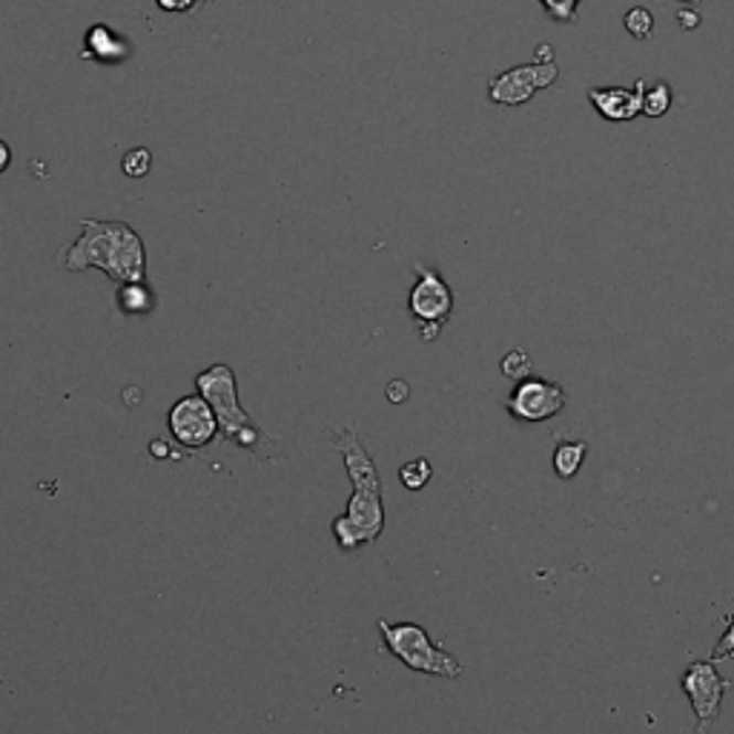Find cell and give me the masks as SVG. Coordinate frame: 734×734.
<instances>
[{"mask_svg":"<svg viewBox=\"0 0 734 734\" xmlns=\"http://www.w3.org/2000/svg\"><path fill=\"white\" fill-rule=\"evenodd\" d=\"M336 450L342 454L344 468L353 482V497L348 511L333 520V536L339 549L353 551L359 545H371L385 531V508H382V482H379L376 462L364 450L357 428H344L333 434Z\"/></svg>","mask_w":734,"mask_h":734,"instance_id":"1","label":"cell"},{"mask_svg":"<svg viewBox=\"0 0 734 734\" xmlns=\"http://www.w3.org/2000/svg\"><path fill=\"white\" fill-rule=\"evenodd\" d=\"M61 264L70 273L104 270L115 285L147 278V249L141 236L127 222H81L78 242L61 253Z\"/></svg>","mask_w":734,"mask_h":734,"instance_id":"2","label":"cell"},{"mask_svg":"<svg viewBox=\"0 0 734 734\" xmlns=\"http://www.w3.org/2000/svg\"><path fill=\"white\" fill-rule=\"evenodd\" d=\"M195 385H199L201 396L208 400V405L213 407L215 422H219V428L224 430L227 439H233L238 448L249 450V454L258 450L262 443H267L262 430L253 425V419L244 414V407L238 405L236 373L230 371L227 364H213L210 371L199 373Z\"/></svg>","mask_w":734,"mask_h":734,"instance_id":"3","label":"cell"},{"mask_svg":"<svg viewBox=\"0 0 734 734\" xmlns=\"http://www.w3.org/2000/svg\"><path fill=\"white\" fill-rule=\"evenodd\" d=\"M379 628H382L387 651L396 660H402L411 671L436 674V678L448 680L462 678L465 669L457 657L450 655L448 649H443V646H436L428 637V631L416 626V623H396V626H391L387 620H379Z\"/></svg>","mask_w":734,"mask_h":734,"instance_id":"4","label":"cell"},{"mask_svg":"<svg viewBox=\"0 0 734 734\" xmlns=\"http://www.w3.org/2000/svg\"><path fill=\"white\" fill-rule=\"evenodd\" d=\"M556 78H560V66H556L554 46L540 43L534 52V64L511 66V70L499 72L497 78H491L488 98L499 104V107H522L536 93L554 86Z\"/></svg>","mask_w":734,"mask_h":734,"instance_id":"5","label":"cell"},{"mask_svg":"<svg viewBox=\"0 0 734 734\" xmlns=\"http://www.w3.org/2000/svg\"><path fill=\"white\" fill-rule=\"evenodd\" d=\"M416 270V285L411 290V316L416 319V328H419L422 342H434L439 330L445 328V321L450 319V310H454V290L448 287L439 273L430 267V264H414Z\"/></svg>","mask_w":734,"mask_h":734,"instance_id":"6","label":"cell"},{"mask_svg":"<svg viewBox=\"0 0 734 734\" xmlns=\"http://www.w3.org/2000/svg\"><path fill=\"white\" fill-rule=\"evenodd\" d=\"M680 685H683L685 698L692 700V709L698 714V732H709L717 721V714H721L723 694L728 692L732 683H726L712 663H692L685 669Z\"/></svg>","mask_w":734,"mask_h":734,"instance_id":"7","label":"cell"},{"mask_svg":"<svg viewBox=\"0 0 734 734\" xmlns=\"http://www.w3.org/2000/svg\"><path fill=\"white\" fill-rule=\"evenodd\" d=\"M565 407L563 385L549 379H522L508 396V414L520 422H549Z\"/></svg>","mask_w":734,"mask_h":734,"instance_id":"8","label":"cell"},{"mask_svg":"<svg viewBox=\"0 0 734 734\" xmlns=\"http://www.w3.org/2000/svg\"><path fill=\"white\" fill-rule=\"evenodd\" d=\"M167 422H170V434L187 448H204L219 434V422L204 396H184L175 402Z\"/></svg>","mask_w":734,"mask_h":734,"instance_id":"9","label":"cell"},{"mask_svg":"<svg viewBox=\"0 0 734 734\" xmlns=\"http://www.w3.org/2000/svg\"><path fill=\"white\" fill-rule=\"evenodd\" d=\"M642 86H646V81H637L635 89H628V86H594V89H588V100L599 113V118H606V121H635L637 115L642 113Z\"/></svg>","mask_w":734,"mask_h":734,"instance_id":"10","label":"cell"},{"mask_svg":"<svg viewBox=\"0 0 734 734\" xmlns=\"http://www.w3.org/2000/svg\"><path fill=\"white\" fill-rule=\"evenodd\" d=\"M84 46L86 50L81 52V57H84V61H95V64H121V61L129 57V52H132L129 43L124 41L121 35H115L107 23H98V26L89 29Z\"/></svg>","mask_w":734,"mask_h":734,"instance_id":"11","label":"cell"},{"mask_svg":"<svg viewBox=\"0 0 734 734\" xmlns=\"http://www.w3.org/2000/svg\"><path fill=\"white\" fill-rule=\"evenodd\" d=\"M118 307L124 313H150V310H156V292L150 290L147 281L118 285Z\"/></svg>","mask_w":734,"mask_h":734,"instance_id":"12","label":"cell"},{"mask_svg":"<svg viewBox=\"0 0 734 734\" xmlns=\"http://www.w3.org/2000/svg\"><path fill=\"white\" fill-rule=\"evenodd\" d=\"M671 86L666 81H655V84L642 86V115H649V118H663L666 113L671 109Z\"/></svg>","mask_w":734,"mask_h":734,"instance_id":"13","label":"cell"},{"mask_svg":"<svg viewBox=\"0 0 734 734\" xmlns=\"http://www.w3.org/2000/svg\"><path fill=\"white\" fill-rule=\"evenodd\" d=\"M585 462V443H563L554 450V471L560 479L577 477L579 465Z\"/></svg>","mask_w":734,"mask_h":734,"instance_id":"14","label":"cell"},{"mask_svg":"<svg viewBox=\"0 0 734 734\" xmlns=\"http://www.w3.org/2000/svg\"><path fill=\"white\" fill-rule=\"evenodd\" d=\"M623 23H626L628 35L637 38V41H649L651 32H655V14H651L646 7L628 9L626 18H623Z\"/></svg>","mask_w":734,"mask_h":734,"instance_id":"15","label":"cell"},{"mask_svg":"<svg viewBox=\"0 0 734 734\" xmlns=\"http://www.w3.org/2000/svg\"><path fill=\"white\" fill-rule=\"evenodd\" d=\"M430 474H434V468H430L428 459H411L407 465H402L400 479L407 491H422L430 482Z\"/></svg>","mask_w":734,"mask_h":734,"instance_id":"16","label":"cell"},{"mask_svg":"<svg viewBox=\"0 0 734 734\" xmlns=\"http://www.w3.org/2000/svg\"><path fill=\"white\" fill-rule=\"evenodd\" d=\"M502 373H506V379H513V382H522V379L531 376V368H534V362H531V357H528L525 348H513L511 353H508L506 359H502Z\"/></svg>","mask_w":734,"mask_h":734,"instance_id":"17","label":"cell"},{"mask_svg":"<svg viewBox=\"0 0 734 734\" xmlns=\"http://www.w3.org/2000/svg\"><path fill=\"white\" fill-rule=\"evenodd\" d=\"M152 167V152L147 147H136V150H129L121 161V170L127 172L129 179H143Z\"/></svg>","mask_w":734,"mask_h":734,"instance_id":"18","label":"cell"},{"mask_svg":"<svg viewBox=\"0 0 734 734\" xmlns=\"http://www.w3.org/2000/svg\"><path fill=\"white\" fill-rule=\"evenodd\" d=\"M540 3L554 23H574L577 21V9L583 0H540Z\"/></svg>","mask_w":734,"mask_h":734,"instance_id":"19","label":"cell"},{"mask_svg":"<svg viewBox=\"0 0 734 734\" xmlns=\"http://www.w3.org/2000/svg\"><path fill=\"white\" fill-rule=\"evenodd\" d=\"M156 3H158V9H164V12L181 14V12H193L201 0H156Z\"/></svg>","mask_w":734,"mask_h":734,"instance_id":"20","label":"cell"},{"mask_svg":"<svg viewBox=\"0 0 734 734\" xmlns=\"http://www.w3.org/2000/svg\"><path fill=\"white\" fill-rule=\"evenodd\" d=\"M407 396H411V387H407L402 379H393L391 385H387V402L400 405V402H405Z\"/></svg>","mask_w":734,"mask_h":734,"instance_id":"21","label":"cell"},{"mask_svg":"<svg viewBox=\"0 0 734 734\" xmlns=\"http://www.w3.org/2000/svg\"><path fill=\"white\" fill-rule=\"evenodd\" d=\"M678 23H680V26H683V29H694V26H698V23H700V14L694 12L692 7H683V9H680V12H678Z\"/></svg>","mask_w":734,"mask_h":734,"instance_id":"22","label":"cell"},{"mask_svg":"<svg viewBox=\"0 0 734 734\" xmlns=\"http://www.w3.org/2000/svg\"><path fill=\"white\" fill-rule=\"evenodd\" d=\"M9 164H12V150H9V143L0 138V172H7Z\"/></svg>","mask_w":734,"mask_h":734,"instance_id":"23","label":"cell"},{"mask_svg":"<svg viewBox=\"0 0 734 734\" xmlns=\"http://www.w3.org/2000/svg\"><path fill=\"white\" fill-rule=\"evenodd\" d=\"M732 649H734V628H732V635H728V640L717 646V655L714 657H723V651H732Z\"/></svg>","mask_w":734,"mask_h":734,"instance_id":"24","label":"cell"},{"mask_svg":"<svg viewBox=\"0 0 734 734\" xmlns=\"http://www.w3.org/2000/svg\"><path fill=\"white\" fill-rule=\"evenodd\" d=\"M680 3H685V7H694V3H700V0H680Z\"/></svg>","mask_w":734,"mask_h":734,"instance_id":"25","label":"cell"}]
</instances>
